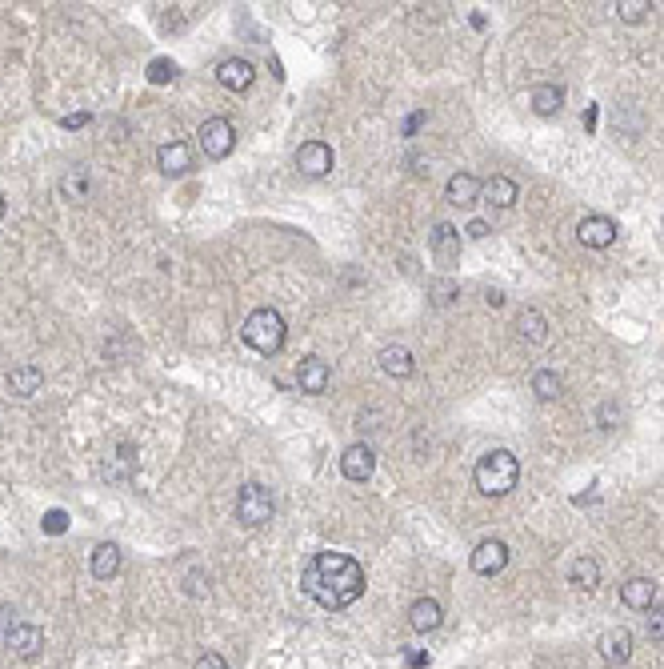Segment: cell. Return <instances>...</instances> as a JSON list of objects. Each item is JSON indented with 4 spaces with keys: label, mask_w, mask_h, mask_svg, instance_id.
Returning a JSON list of instances; mask_svg holds the SVG:
<instances>
[{
    "label": "cell",
    "mask_w": 664,
    "mask_h": 669,
    "mask_svg": "<svg viewBox=\"0 0 664 669\" xmlns=\"http://www.w3.org/2000/svg\"><path fill=\"white\" fill-rule=\"evenodd\" d=\"M296 169H300V177H324V173H332V149L324 145V141H308V145L296 149Z\"/></svg>",
    "instance_id": "7"
},
{
    "label": "cell",
    "mask_w": 664,
    "mask_h": 669,
    "mask_svg": "<svg viewBox=\"0 0 664 669\" xmlns=\"http://www.w3.org/2000/svg\"><path fill=\"white\" fill-rule=\"evenodd\" d=\"M576 237H580V245H588V249H608V245L616 241V221L612 217H584L580 225H576Z\"/></svg>",
    "instance_id": "9"
},
{
    "label": "cell",
    "mask_w": 664,
    "mask_h": 669,
    "mask_svg": "<svg viewBox=\"0 0 664 669\" xmlns=\"http://www.w3.org/2000/svg\"><path fill=\"white\" fill-rule=\"evenodd\" d=\"M432 257L444 261V265H452V261L460 257V229L448 225V221H440V225L432 229Z\"/></svg>",
    "instance_id": "15"
},
{
    "label": "cell",
    "mask_w": 664,
    "mask_h": 669,
    "mask_svg": "<svg viewBox=\"0 0 664 669\" xmlns=\"http://www.w3.org/2000/svg\"><path fill=\"white\" fill-rule=\"evenodd\" d=\"M216 81H220L224 89H232V93H244L248 85L256 81V73H252V65H248V60L232 57V60H224V65L216 69Z\"/></svg>",
    "instance_id": "17"
},
{
    "label": "cell",
    "mask_w": 664,
    "mask_h": 669,
    "mask_svg": "<svg viewBox=\"0 0 664 669\" xmlns=\"http://www.w3.org/2000/svg\"><path fill=\"white\" fill-rule=\"evenodd\" d=\"M516 329H520V337H524V341L544 345V341H548V317H544L540 309H520Z\"/></svg>",
    "instance_id": "25"
},
{
    "label": "cell",
    "mask_w": 664,
    "mask_h": 669,
    "mask_svg": "<svg viewBox=\"0 0 664 669\" xmlns=\"http://www.w3.org/2000/svg\"><path fill=\"white\" fill-rule=\"evenodd\" d=\"M40 525H44V533H64V529H68V517H64L60 509H48Z\"/></svg>",
    "instance_id": "31"
},
{
    "label": "cell",
    "mask_w": 664,
    "mask_h": 669,
    "mask_svg": "<svg viewBox=\"0 0 664 669\" xmlns=\"http://www.w3.org/2000/svg\"><path fill=\"white\" fill-rule=\"evenodd\" d=\"M648 12H652V0H624V4H616V17L624 25H640Z\"/></svg>",
    "instance_id": "27"
},
{
    "label": "cell",
    "mask_w": 664,
    "mask_h": 669,
    "mask_svg": "<svg viewBox=\"0 0 664 669\" xmlns=\"http://www.w3.org/2000/svg\"><path fill=\"white\" fill-rule=\"evenodd\" d=\"M172 77H176V65H172L168 57H156V60L148 65V81H152V85H168Z\"/></svg>",
    "instance_id": "29"
},
{
    "label": "cell",
    "mask_w": 664,
    "mask_h": 669,
    "mask_svg": "<svg viewBox=\"0 0 664 669\" xmlns=\"http://www.w3.org/2000/svg\"><path fill=\"white\" fill-rule=\"evenodd\" d=\"M652 597H656V581L648 577H628L620 585V601L628 609H652Z\"/></svg>",
    "instance_id": "21"
},
{
    "label": "cell",
    "mask_w": 664,
    "mask_h": 669,
    "mask_svg": "<svg viewBox=\"0 0 664 669\" xmlns=\"http://www.w3.org/2000/svg\"><path fill=\"white\" fill-rule=\"evenodd\" d=\"M528 101H532L536 117H556L560 109H564V89H560V85H536Z\"/></svg>",
    "instance_id": "24"
},
{
    "label": "cell",
    "mask_w": 664,
    "mask_h": 669,
    "mask_svg": "<svg viewBox=\"0 0 664 669\" xmlns=\"http://www.w3.org/2000/svg\"><path fill=\"white\" fill-rule=\"evenodd\" d=\"M120 573V545H112V541H100V545L92 549V577L96 581H108Z\"/></svg>",
    "instance_id": "23"
},
{
    "label": "cell",
    "mask_w": 664,
    "mask_h": 669,
    "mask_svg": "<svg viewBox=\"0 0 664 669\" xmlns=\"http://www.w3.org/2000/svg\"><path fill=\"white\" fill-rule=\"evenodd\" d=\"M0 217H4V197H0Z\"/></svg>",
    "instance_id": "39"
},
{
    "label": "cell",
    "mask_w": 664,
    "mask_h": 669,
    "mask_svg": "<svg viewBox=\"0 0 664 669\" xmlns=\"http://www.w3.org/2000/svg\"><path fill=\"white\" fill-rule=\"evenodd\" d=\"M532 393L540 397V401H556V397L564 393V381H560L556 369H536L532 373Z\"/></svg>",
    "instance_id": "26"
},
{
    "label": "cell",
    "mask_w": 664,
    "mask_h": 669,
    "mask_svg": "<svg viewBox=\"0 0 664 669\" xmlns=\"http://www.w3.org/2000/svg\"><path fill=\"white\" fill-rule=\"evenodd\" d=\"M40 385H44V373H40L36 365H16V369L8 373V389H12V397H20V401L40 393Z\"/></svg>",
    "instance_id": "19"
},
{
    "label": "cell",
    "mask_w": 664,
    "mask_h": 669,
    "mask_svg": "<svg viewBox=\"0 0 664 669\" xmlns=\"http://www.w3.org/2000/svg\"><path fill=\"white\" fill-rule=\"evenodd\" d=\"M440 617H444V609H440L436 597H416V601L408 605V625H412L416 633H432V629H440Z\"/></svg>",
    "instance_id": "14"
},
{
    "label": "cell",
    "mask_w": 664,
    "mask_h": 669,
    "mask_svg": "<svg viewBox=\"0 0 664 669\" xmlns=\"http://www.w3.org/2000/svg\"><path fill=\"white\" fill-rule=\"evenodd\" d=\"M484 301H488V305H492V309H500V305H504V297H500V293H496V289H492V293H488V297H484Z\"/></svg>",
    "instance_id": "38"
},
{
    "label": "cell",
    "mask_w": 664,
    "mask_h": 669,
    "mask_svg": "<svg viewBox=\"0 0 664 669\" xmlns=\"http://www.w3.org/2000/svg\"><path fill=\"white\" fill-rule=\"evenodd\" d=\"M480 197L488 205H496V209H512L520 201V185L512 177H492L488 185H480Z\"/></svg>",
    "instance_id": "18"
},
{
    "label": "cell",
    "mask_w": 664,
    "mask_h": 669,
    "mask_svg": "<svg viewBox=\"0 0 664 669\" xmlns=\"http://www.w3.org/2000/svg\"><path fill=\"white\" fill-rule=\"evenodd\" d=\"M376 469V453L368 449V445H348L340 457V473L348 477V481H368Z\"/></svg>",
    "instance_id": "11"
},
{
    "label": "cell",
    "mask_w": 664,
    "mask_h": 669,
    "mask_svg": "<svg viewBox=\"0 0 664 669\" xmlns=\"http://www.w3.org/2000/svg\"><path fill=\"white\" fill-rule=\"evenodd\" d=\"M472 481H476V489L484 493V497H504V493H512L520 481V461L512 457L508 449H488L484 457L476 461V469H472Z\"/></svg>",
    "instance_id": "2"
},
{
    "label": "cell",
    "mask_w": 664,
    "mask_h": 669,
    "mask_svg": "<svg viewBox=\"0 0 664 669\" xmlns=\"http://www.w3.org/2000/svg\"><path fill=\"white\" fill-rule=\"evenodd\" d=\"M80 125H88V113H76V117H64V129H80Z\"/></svg>",
    "instance_id": "36"
},
{
    "label": "cell",
    "mask_w": 664,
    "mask_h": 669,
    "mask_svg": "<svg viewBox=\"0 0 664 669\" xmlns=\"http://www.w3.org/2000/svg\"><path fill=\"white\" fill-rule=\"evenodd\" d=\"M240 337H244L256 353L272 357V353H280V349H284L288 325H284V317H280L276 309L264 305V309H252V313L244 317V325H240Z\"/></svg>",
    "instance_id": "3"
},
{
    "label": "cell",
    "mask_w": 664,
    "mask_h": 669,
    "mask_svg": "<svg viewBox=\"0 0 664 669\" xmlns=\"http://www.w3.org/2000/svg\"><path fill=\"white\" fill-rule=\"evenodd\" d=\"M648 637H652V641H664V605H652V609H648Z\"/></svg>",
    "instance_id": "30"
},
{
    "label": "cell",
    "mask_w": 664,
    "mask_h": 669,
    "mask_svg": "<svg viewBox=\"0 0 664 669\" xmlns=\"http://www.w3.org/2000/svg\"><path fill=\"white\" fill-rule=\"evenodd\" d=\"M444 201L456 205V209H468V205L480 201V181L472 173H452L444 185Z\"/></svg>",
    "instance_id": "12"
},
{
    "label": "cell",
    "mask_w": 664,
    "mask_h": 669,
    "mask_svg": "<svg viewBox=\"0 0 664 669\" xmlns=\"http://www.w3.org/2000/svg\"><path fill=\"white\" fill-rule=\"evenodd\" d=\"M428 665V657H424V653H412V657H408V669H424Z\"/></svg>",
    "instance_id": "37"
},
{
    "label": "cell",
    "mask_w": 664,
    "mask_h": 669,
    "mask_svg": "<svg viewBox=\"0 0 664 669\" xmlns=\"http://www.w3.org/2000/svg\"><path fill=\"white\" fill-rule=\"evenodd\" d=\"M456 281H432L428 285V301L432 305H452V297H456Z\"/></svg>",
    "instance_id": "28"
},
{
    "label": "cell",
    "mask_w": 664,
    "mask_h": 669,
    "mask_svg": "<svg viewBox=\"0 0 664 669\" xmlns=\"http://www.w3.org/2000/svg\"><path fill=\"white\" fill-rule=\"evenodd\" d=\"M488 233H492V229H488V221H468V229H464V237H472V241H484Z\"/></svg>",
    "instance_id": "33"
},
{
    "label": "cell",
    "mask_w": 664,
    "mask_h": 669,
    "mask_svg": "<svg viewBox=\"0 0 664 669\" xmlns=\"http://www.w3.org/2000/svg\"><path fill=\"white\" fill-rule=\"evenodd\" d=\"M504 565H508V545H504V541L488 537L472 549V569H476L480 577H492V573H500Z\"/></svg>",
    "instance_id": "8"
},
{
    "label": "cell",
    "mask_w": 664,
    "mask_h": 669,
    "mask_svg": "<svg viewBox=\"0 0 664 669\" xmlns=\"http://www.w3.org/2000/svg\"><path fill=\"white\" fill-rule=\"evenodd\" d=\"M568 585L584 589V593H592V589L600 585V561L588 553H580L572 565H568Z\"/></svg>",
    "instance_id": "20"
},
{
    "label": "cell",
    "mask_w": 664,
    "mask_h": 669,
    "mask_svg": "<svg viewBox=\"0 0 664 669\" xmlns=\"http://www.w3.org/2000/svg\"><path fill=\"white\" fill-rule=\"evenodd\" d=\"M4 645H8V653H12V657L32 661L40 649H44V629L32 625V621H12V625H8V633H4Z\"/></svg>",
    "instance_id": "6"
},
{
    "label": "cell",
    "mask_w": 664,
    "mask_h": 669,
    "mask_svg": "<svg viewBox=\"0 0 664 669\" xmlns=\"http://www.w3.org/2000/svg\"><path fill=\"white\" fill-rule=\"evenodd\" d=\"M600 657H604L608 665H624V661L632 657V633L628 629H608V633L600 637Z\"/></svg>",
    "instance_id": "16"
},
{
    "label": "cell",
    "mask_w": 664,
    "mask_h": 669,
    "mask_svg": "<svg viewBox=\"0 0 664 669\" xmlns=\"http://www.w3.org/2000/svg\"><path fill=\"white\" fill-rule=\"evenodd\" d=\"M236 521L256 529V525H268L272 521V493L264 485L248 481L244 489L236 493Z\"/></svg>",
    "instance_id": "4"
},
{
    "label": "cell",
    "mask_w": 664,
    "mask_h": 669,
    "mask_svg": "<svg viewBox=\"0 0 664 669\" xmlns=\"http://www.w3.org/2000/svg\"><path fill=\"white\" fill-rule=\"evenodd\" d=\"M420 125H424V113H412V117H408V121H404V133H408V137H412V133L420 129Z\"/></svg>",
    "instance_id": "35"
},
{
    "label": "cell",
    "mask_w": 664,
    "mask_h": 669,
    "mask_svg": "<svg viewBox=\"0 0 664 669\" xmlns=\"http://www.w3.org/2000/svg\"><path fill=\"white\" fill-rule=\"evenodd\" d=\"M612 421H616V405H604V409H600V425L612 429Z\"/></svg>",
    "instance_id": "34"
},
{
    "label": "cell",
    "mask_w": 664,
    "mask_h": 669,
    "mask_svg": "<svg viewBox=\"0 0 664 669\" xmlns=\"http://www.w3.org/2000/svg\"><path fill=\"white\" fill-rule=\"evenodd\" d=\"M156 169L164 173V177H184V173L192 169V153L184 141H172V145H160L156 149Z\"/></svg>",
    "instance_id": "13"
},
{
    "label": "cell",
    "mask_w": 664,
    "mask_h": 669,
    "mask_svg": "<svg viewBox=\"0 0 664 669\" xmlns=\"http://www.w3.org/2000/svg\"><path fill=\"white\" fill-rule=\"evenodd\" d=\"M196 137H200V149H204L208 161H224V157L236 149V129H232L228 117H208Z\"/></svg>",
    "instance_id": "5"
},
{
    "label": "cell",
    "mask_w": 664,
    "mask_h": 669,
    "mask_svg": "<svg viewBox=\"0 0 664 669\" xmlns=\"http://www.w3.org/2000/svg\"><path fill=\"white\" fill-rule=\"evenodd\" d=\"M364 565L348 553H332L320 549L308 557L300 569V589L320 605V609H348L360 593H364Z\"/></svg>",
    "instance_id": "1"
},
{
    "label": "cell",
    "mask_w": 664,
    "mask_h": 669,
    "mask_svg": "<svg viewBox=\"0 0 664 669\" xmlns=\"http://www.w3.org/2000/svg\"><path fill=\"white\" fill-rule=\"evenodd\" d=\"M380 369L388 373V377H396V381H404V377H412V353H408L404 345H384L380 349Z\"/></svg>",
    "instance_id": "22"
},
{
    "label": "cell",
    "mask_w": 664,
    "mask_h": 669,
    "mask_svg": "<svg viewBox=\"0 0 664 669\" xmlns=\"http://www.w3.org/2000/svg\"><path fill=\"white\" fill-rule=\"evenodd\" d=\"M192 669H228V661H224L220 653H200L196 665H192Z\"/></svg>",
    "instance_id": "32"
},
{
    "label": "cell",
    "mask_w": 664,
    "mask_h": 669,
    "mask_svg": "<svg viewBox=\"0 0 664 669\" xmlns=\"http://www.w3.org/2000/svg\"><path fill=\"white\" fill-rule=\"evenodd\" d=\"M328 381H332V369H328V361H320V357H304L300 365H296V385H300V393H324Z\"/></svg>",
    "instance_id": "10"
}]
</instances>
